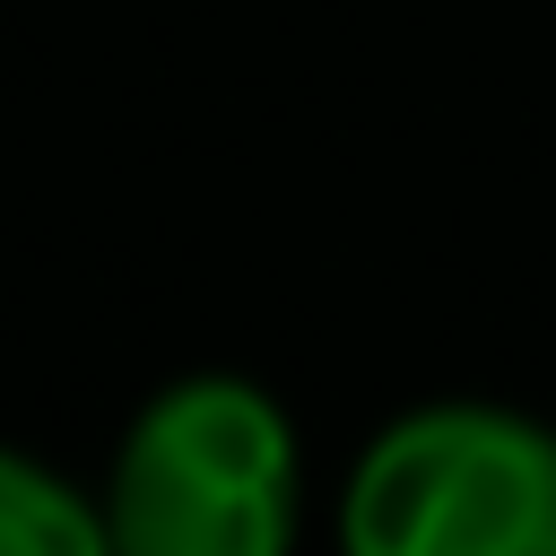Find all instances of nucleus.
<instances>
[{"mask_svg":"<svg viewBox=\"0 0 556 556\" xmlns=\"http://www.w3.org/2000/svg\"><path fill=\"white\" fill-rule=\"evenodd\" d=\"M339 530L356 556H556V434L486 400L408 408L365 443Z\"/></svg>","mask_w":556,"mask_h":556,"instance_id":"1","label":"nucleus"},{"mask_svg":"<svg viewBox=\"0 0 556 556\" xmlns=\"http://www.w3.org/2000/svg\"><path fill=\"white\" fill-rule=\"evenodd\" d=\"M113 547L139 556H278L295 530V434L226 374L148 400L113 460Z\"/></svg>","mask_w":556,"mask_h":556,"instance_id":"2","label":"nucleus"},{"mask_svg":"<svg viewBox=\"0 0 556 556\" xmlns=\"http://www.w3.org/2000/svg\"><path fill=\"white\" fill-rule=\"evenodd\" d=\"M113 530L35 460L0 452V556H96Z\"/></svg>","mask_w":556,"mask_h":556,"instance_id":"3","label":"nucleus"}]
</instances>
